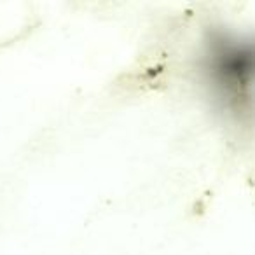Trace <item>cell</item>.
I'll list each match as a JSON object with an SVG mask.
<instances>
[{
	"label": "cell",
	"mask_w": 255,
	"mask_h": 255,
	"mask_svg": "<svg viewBox=\"0 0 255 255\" xmlns=\"http://www.w3.org/2000/svg\"><path fill=\"white\" fill-rule=\"evenodd\" d=\"M199 70L226 109L241 112L245 100L250 102L254 77L252 42H245L241 37L224 30H215L205 40Z\"/></svg>",
	"instance_id": "obj_1"
}]
</instances>
